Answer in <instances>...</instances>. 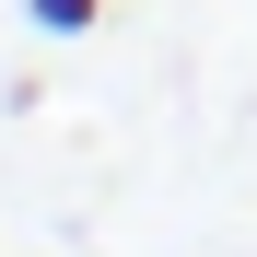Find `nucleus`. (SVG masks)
Instances as JSON below:
<instances>
[{
	"instance_id": "1",
	"label": "nucleus",
	"mask_w": 257,
	"mask_h": 257,
	"mask_svg": "<svg viewBox=\"0 0 257 257\" xmlns=\"http://www.w3.org/2000/svg\"><path fill=\"white\" fill-rule=\"evenodd\" d=\"M24 12L47 24V35H94V24H105V0H24Z\"/></svg>"
}]
</instances>
